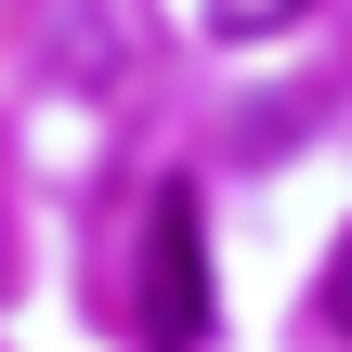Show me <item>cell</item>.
<instances>
[{
    "instance_id": "obj_1",
    "label": "cell",
    "mask_w": 352,
    "mask_h": 352,
    "mask_svg": "<svg viewBox=\"0 0 352 352\" xmlns=\"http://www.w3.org/2000/svg\"><path fill=\"white\" fill-rule=\"evenodd\" d=\"M196 340H209V235H196V196L170 183L144 222V352H196Z\"/></svg>"
},
{
    "instance_id": "obj_3",
    "label": "cell",
    "mask_w": 352,
    "mask_h": 352,
    "mask_svg": "<svg viewBox=\"0 0 352 352\" xmlns=\"http://www.w3.org/2000/svg\"><path fill=\"white\" fill-rule=\"evenodd\" d=\"M300 13H314V0H209V26H222V39H287Z\"/></svg>"
},
{
    "instance_id": "obj_4",
    "label": "cell",
    "mask_w": 352,
    "mask_h": 352,
    "mask_svg": "<svg viewBox=\"0 0 352 352\" xmlns=\"http://www.w3.org/2000/svg\"><path fill=\"white\" fill-rule=\"evenodd\" d=\"M327 327L352 340V222H340V248H327Z\"/></svg>"
},
{
    "instance_id": "obj_2",
    "label": "cell",
    "mask_w": 352,
    "mask_h": 352,
    "mask_svg": "<svg viewBox=\"0 0 352 352\" xmlns=\"http://www.w3.org/2000/svg\"><path fill=\"white\" fill-rule=\"evenodd\" d=\"M131 26H118V0H65L52 13V65H78V78H131Z\"/></svg>"
}]
</instances>
